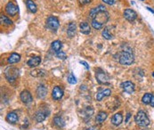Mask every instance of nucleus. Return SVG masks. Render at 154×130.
I'll list each match as a JSON object with an SVG mask.
<instances>
[{
  "mask_svg": "<svg viewBox=\"0 0 154 130\" xmlns=\"http://www.w3.org/2000/svg\"><path fill=\"white\" fill-rule=\"evenodd\" d=\"M118 59L120 64L122 65H131L135 62V56L132 53V51L130 49H125L119 53H118Z\"/></svg>",
  "mask_w": 154,
  "mask_h": 130,
  "instance_id": "f257e3e1",
  "label": "nucleus"
},
{
  "mask_svg": "<svg viewBox=\"0 0 154 130\" xmlns=\"http://www.w3.org/2000/svg\"><path fill=\"white\" fill-rule=\"evenodd\" d=\"M135 121L139 126H147L150 125V119L143 111H139L135 117Z\"/></svg>",
  "mask_w": 154,
  "mask_h": 130,
  "instance_id": "f03ea898",
  "label": "nucleus"
},
{
  "mask_svg": "<svg viewBox=\"0 0 154 130\" xmlns=\"http://www.w3.org/2000/svg\"><path fill=\"white\" fill-rule=\"evenodd\" d=\"M46 27L53 32H56L60 27V21L55 16H49L46 19Z\"/></svg>",
  "mask_w": 154,
  "mask_h": 130,
  "instance_id": "7ed1b4c3",
  "label": "nucleus"
},
{
  "mask_svg": "<svg viewBox=\"0 0 154 130\" xmlns=\"http://www.w3.org/2000/svg\"><path fill=\"white\" fill-rule=\"evenodd\" d=\"M18 76H19V70L14 67H8L5 71V77L9 82L15 81Z\"/></svg>",
  "mask_w": 154,
  "mask_h": 130,
  "instance_id": "20e7f679",
  "label": "nucleus"
},
{
  "mask_svg": "<svg viewBox=\"0 0 154 130\" xmlns=\"http://www.w3.org/2000/svg\"><path fill=\"white\" fill-rule=\"evenodd\" d=\"M109 18H110V15L107 11H101L98 13L93 20L99 22L101 25H104L109 21Z\"/></svg>",
  "mask_w": 154,
  "mask_h": 130,
  "instance_id": "39448f33",
  "label": "nucleus"
},
{
  "mask_svg": "<svg viewBox=\"0 0 154 130\" xmlns=\"http://www.w3.org/2000/svg\"><path fill=\"white\" fill-rule=\"evenodd\" d=\"M95 76H96V80L100 84H107L108 81L110 80L109 76L101 70H97V71L95 72Z\"/></svg>",
  "mask_w": 154,
  "mask_h": 130,
  "instance_id": "423d86ee",
  "label": "nucleus"
},
{
  "mask_svg": "<svg viewBox=\"0 0 154 130\" xmlns=\"http://www.w3.org/2000/svg\"><path fill=\"white\" fill-rule=\"evenodd\" d=\"M6 12L9 16H15L19 12V7L14 3L10 1L6 6Z\"/></svg>",
  "mask_w": 154,
  "mask_h": 130,
  "instance_id": "0eeeda50",
  "label": "nucleus"
},
{
  "mask_svg": "<svg viewBox=\"0 0 154 130\" xmlns=\"http://www.w3.org/2000/svg\"><path fill=\"white\" fill-rule=\"evenodd\" d=\"M21 100L23 103L25 104H29V103H31L33 102V97L31 95V94L27 91V90H23L21 93Z\"/></svg>",
  "mask_w": 154,
  "mask_h": 130,
  "instance_id": "6e6552de",
  "label": "nucleus"
},
{
  "mask_svg": "<svg viewBox=\"0 0 154 130\" xmlns=\"http://www.w3.org/2000/svg\"><path fill=\"white\" fill-rule=\"evenodd\" d=\"M124 18L126 20V21H130V22H132V21H134L135 20H136V18H137V13H136V11H134L133 9H126L125 11H124Z\"/></svg>",
  "mask_w": 154,
  "mask_h": 130,
  "instance_id": "1a4fd4ad",
  "label": "nucleus"
},
{
  "mask_svg": "<svg viewBox=\"0 0 154 130\" xmlns=\"http://www.w3.org/2000/svg\"><path fill=\"white\" fill-rule=\"evenodd\" d=\"M120 86H121L122 89H123L126 93L129 94H134L135 88H136V87H135V84H134L133 82H131V81H125V82H123Z\"/></svg>",
  "mask_w": 154,
  "mask_h": 130,
  "instance_id": "9d476101",
  "label": "nucleus"
},
{
  "mask_svg": "<svg viewBox=\"0 0 154 130\" xmlns=\"http://www.w3.org/2000/svg\"><path fill=\"white\" fill-rule=\"evenodd\" d=\"M63 96V90L60 87H55L53 91H52V98L54 100H61Z\"/></svg>",
  "mask_w": 154,
  "mask_h": 130,
  "instance_id": "9b49d317",
  "label": "nucleus"
},
{
  "mask_svg": "<svg viewBox=\"0 0 154 130\" xmlns=\"http://www.w3.org/2000/svg\"><path fill=\"white\" fill-rule=\"evenodd\" d=\"M101 11H106V7L104 6H102V5H99V6H95V7H94V8H92L90 10V12H89V17L93 20L95 17V15L98 13L101 12Z\"/></svg>",
  "mask_w": 154,
  "mask_h": 130,
  "instance_id": "f8f14e48",
  "label": "nucleus"
},
{
  "mask_svg": "<svg viewBox=\"0 0 154 130\" xmlns=\"http://www.w3.org/2000/svg\"><path fill=\"white\" fill-rule=\"evenodd\" d=\"M36 93H37L38 98L43 99V98H45V97L46 96V94H47V88H46V87H45L44 85H39V86L38 87V88H37Z\"/></svg>",
  "mask_w": 154,
  "mask_h": 130,
  "instance_id": "ddd939ff",
  "label": "nucleus"
},
{
  "mask_svg": "<svg viewBox=\"0 0 154 130\" xmlns=\"http://www.w3.org/2000/svg\"><path fill=\"white\" fill-rule=\"evenodd\" d=\"M76 30H77V25L76 22H70L68 25V29H67V35L70 38H72L75 34H76Z\"/></svg>",
  "mask_w": 154,
  "mask_h": 130,
  "instance_id": "4468645a",
  "label": "nucleus"
},
{
  "mask_svg": "<svg viewBox=\"0 0 154 130\" xmlns=\"http://www.w3.org/2000/svg\"><path fill=\"white\" fill-rule=\"evenodd\" d=\"M111 94V90L107 88V89H104V90H101L96 94V100L97 101H101L104 97L106 96H110Z\"/></svg>",
  "mask_w": 154,
  "mask_h": 130,
  "instance_id": "2eb2a0df",
  "label": "nucleus"
},
{
  "mask_svg": "<svg viewBox=\"0 0 154 130\" xmlns=\"http://www.w3.org/2000/svg\"><path fill=\"white\" fill-rule=\"evenodd\" d=\"M79 29H80V32L85 34V35H88L91 32V26L86 22V21H82L79 24Z\"/></svg>",
  "mask_w": 154,
  "mask_h": 130,
  "instance_id": "dca6fc26",
  "label": "nucleus"
},
{
  "mask_svg": "<svg viewBox=\"0 0 154 130\" xmlns=\"http://www.w3.org/2000/svg\"><path fill=\"white\" fill-rule=\"evenodd\" d=\"M40 63H41L40 56H33L27 62V64L30 67H38L40 64Z\"/></svg>",
  "mask_w": 154,
  "mask_h": 130,
  "instance_id": "f3484780",
  "label": "nucleus"
},
{
  "mask_svg": "<svg viewBox=\"0 0 154 130\" xmlns=\"http://www.w3.org/2000/svg\"><path fill=\"white\" fill-rule=\"evenodd\" d=\"M18 120H19V117L13 112H11L6 115V121L11 123V124H15L18 122Z\"/></svg>",
  "mask_w": 154,
  "mask_h": 130,
  "instance_id": "a211bd4d",
  "label": "nucleus"
},
{
  "mask_svg": "<svg viewBox=\"0 0 154 130\" xmlns=\"http://www.w3.org/2000/svg\"><path fill=\"white\" fill-rule=\"evenodd\" d=\"M21 61V55L16 53H13L7 59V63L9 64H13L16 63H19Z\"/></svg>",
  "mask_w": 154,
  "mask_h": 130,
  "instance_id": "6ab92c4d",
  "label": "nucleus"
},
{
  "mask_svg": "<svg viewBox=\"0 0 154 130\" xmlns=\"http://www.w3.org/2000/svg\"><path fill=\"white\" fill-rule=\"evenodd\" d=\"M123 121V117L121 115V113H116L113 115L112 119H111V123L114 126H119Z\"/></svg>",
  "mask_w": 154,
  "mask_h": 130,
  "instance_id": "aec40b11",
  "label": "nucleus"
},
{
  "mask_svg": "<svg viewBox=\"0 0 154 130\" xmlns=\"http://www.w3.org/2000/svg\"><path fill=\"white\" fill-rule=\"evenodd\" d=\"M107 117H108V114H107L105 112H100L96 115L95 121H96L98 124H101L102 122L106 120Z\"/></svg>",
  "mask_w": 154,
  "mask_h": 130,
  "instance_id": "412c9836",
  "label": "nucleus"
},
{
  "mask_svg": "<svg viewBox=\"0 0 154 130\" xmlns=\"http://www.w3.org/2000/svg\"><path fill=\"white\" fill-rule=\"evenodd\" d=\"M51 47H52L55 53H58L59 51H61L62 47V43L60 40H55L52 42V44H51Z\"/></svg>",
  "mask_w": 154,
  "mask_h": 130,
  "instance_id": "4be33fe9",
  "label": "nucleus"
},
{
  "mask_svg": "<svg viewBox=\"0 0 154 130\" xmlns=\"http://www.w3.org/2000/svg\"><path fill=\"white\" fill-rule=\"evenodd\" d=\"M25 3H26V6H27L28 9H29L31 13H37L38 8H37L36 4L34 3V1H32V0H25Z\"/></svg>",
  "mask_w": 154,
  "mask_h": 130,
  "instance_id": "5701e85b",
  "label": "nucleus"
},
{
  "mask_svg": "<svg viewBox=\"0 0 154 130\" xmlns=\"http://www.w3.org/2000/svg\"><path fill=\"white\" fill-rule=\"evenodd\" d=\"M53 122H54V124H55L56 126H58V127H60V128H62V127H63V126H65V122H64L63 119H62V117H60V116L55 117L54 119H53Z\"/></svg>",
  "mask_w": 154,
  "mask_h": 130,
  "instance_id": "b1692460",
  "label": "nucleus"
},
{
  "mask_svg": "<svg viewBox=\"0 0 154 130\" xmlns=\"http://www.w3.org/2000/svg\"><path fill=\"white\" fill-rule=\"evenodd\" d=\"M101 35H102V37H104V38H105L106 40H111V39L113 38V35L111 33L110 28H109V27H106V28L104 29Z\"/></svg>",
  "mask_w": 154,
  "mask_h": 130,
  "instance_id": "393cba45",
  "label": "nucleus"
},
{
  "mask_svg": "<svg viewBox=\"0 0 154 130\" xmlns=\"http://www.w3.org/2000/svg\"><path fill=\"white\" fill-rule=\"evenodd\" d=\"M46 116H47V115H45V112H41V111H38V112H37L35 113V119H36L38 122H43V121L45 119Z\"/></svg>",
  "mask_w": 154,
  "mask_h": 130,
  "instance_id": "a878e982",
  "label": "nucleus"
},
{
  "mask_svg": "<svg viewBox=\"0 0 154 130\" xmlns=\"http://www.w3.org/2000/svg\"><path fill=\"white\" fill-rule=\"evenodd\" d=\"M0 21H1V23L4 25V26H11L13 24V21L6 15L4 14H1L0 15Z\"/></svg>",
  "mask_w": 154,
  "mask_h": 130,
  "instance_id": "bb28decb",
  "label": "nucleus"
},
{
  "mask_svg": "<svg viewBox=\"0 0 154 130\" xmlns=\"http://www.w3.org/2000/svg\"><path fill=\"white\" fill-rule=\"evenodd\" d=\"M31 76L33 77H44L46 72L44 70H35L33 71H31Z\"/></svg>",
  "mask_w": 154,
  "mask_h": 130,
  "instance_id": "cd10ccee",
  "label": "nucleus"
},
{
  "mask_svg": "<svg viewBox=\"0 0 154 130\" xmlns=\"http://www.w3.org/2000/svg\"><path fill=\"white\" fill-rule=\"evenodd\" d=\"M151 97L152 95L149 93L145 94L143 98H142V101H143V103H144V104H150V100H151Z\"/></svg>",
  "mask_w": 154,
  "mask_h": 130,
  "instance_id": "c85d7f7f",
  "label": "nucleus"
},
{
  "mask_svg": "<svg viewBox=\"0 0 154 130\" xmlns=\"http://www.w3.org/2000/svg\"><path fill=\"white\" fill-rule=\"evenodd\" d=\"M91 25H92V27H93L94 30H96V31L101 30L102 28H104V25L100 24L99 22H97V21H94V20H92Z\"/></svg>",
  "mask_w": 154,
  "mask_h": 130,
  "instance_id": "c756f323",
  "label": "nucleus"
},
{
  "mask_svg": "<svg viewBox=\"0 0 154 130\" xmlns=\"http://www.w3.org/2000/svg\"><path fill=\"white\" fill-rule=\"evenodd\" d=\"M84 117H87V118H90L93 114H94V110L93 108L91 107H87L84 111Z\"/></svg>",
  "mask_w": 154,
  "mask_h": 130,
  "instance_id": "7c9ffc66",
  "label": "nucleus"
},
{
  "mask_svg": "<svg viewBox=\"0 0 154 130\" xmlns=\"http://www.w3.org/2000/svg\"><path fill=\"white\" fill-rule=\"evenodd\" d=\"M68 82L70 83V84H71V85H75V84H77V80H76V77H75V76L71 73V74H70V76L68 77Z\"/></svg>",
  "mask_w": 154,
  "mask_h": 130,
  "instance_id": "2f4dec72",
  "label": "nucleus"
},
{
  "mask_svg": "<svg viewBox=\"0 0 154 130\" xmlns=\"http://www.w3.org/2000/svg\"><path fill=\"white\" fill-rule=\"evenodd\" d=\"M55 55H56V57L61 60H65L67 58V55L62 51H59L58 53H55Z\"/></svg>",
  "mask_w": 154,
  "mask_h": 130,
  "instance_id": "473e14b6",
  "label": "nucleus"
},
{
  "mask_svg": "<svg viewBox=\"0 0 154 130\" xmlns=\"http://www.w3.org/2000/svg\"><path fill=\"white\" fill-rule=\"evenodd\" d=\"M101 1L104 2V4H106V5L112 6V5H114V4H115L116 0H101Z\"/></svg>",
  "mask_w": 154,
  "mask_h": 130,
  "instance_id": "72a5a7b5",
  "label": "nucleus"
},
{
  "mask_svg": "<svg viewBox=\"0 0 154 130\" xmlns=\"http://www.w3.org/2000/svg\"><path fill=\"white\" fill-rule=\"evenodd\" d=\"M79 1L80 5H83V6H85V5H88V4L91 3V0H79Z\"/></svg>",
  "mask_w": 154,
  "mask_h": 130,
  "instance_id": "f704fd0d",
  "label": "nucleus"
},
{
  "mask_svg": "<svg viewBox=\"0 0 154 130\" xmlns=\"http://www.w3.org/2000/svg\"><path fill=\"white\" fill-rule=\"evenodd\" d=\"M79 63H80L81 64H83V65L85 66V68H86L87 70H89V65L87 64V63H86V62H84V61H80Z\"/></svg>",
  "mask_w": 154,
  "mask_h": 130,
  "instance_id": "c9c22d12",
  "label": "nucleus"
},
{
  "mask_svg": "<svg viewBox=\"0 0 154 130\" xmlns=\"http://www.w3.org/2000/svg\"><path fill=\"white\" fill-rule=\"evenodd\" d=\"M150 104L151 107H154V95H152V97H151V100H150Z\"/></svg>",
  "mask_w": 154,
  "mask_h": 130,
  "instance_id": "e433bc0d",
  "label": "nucleus"
},
{
  "mask_svg": "<svg viewBox=\"0 0 154 130\" xmlns=\"http://www.w3.org/2000/svg\"><path fill=\"white\" fill-rule=\"evenodd\" d=\"M130 116H131V114H130V113H127V115H126V122H127V121H128V119H129Z\"/></svg>",
  "mask_w": 154,
  "mask_h": 130,
  "instance_id": "4c0bfd02",
  "label": "nucleus"
},
{
  "mask_svg": "<svg viewBox=\"0 0 154 130\" xmlns=\"http://www.w3.org/2000/svg\"><path fill=\"white\" fill-rule=\"evenodd\" d=\"M146 9H147V10H149L150 12H151L152 13H154V10H152V9H150V7H146Z\"/></svg>",
  "mask_w": 154,
  "mask_h": 130,
  "instance_id": "58836bf2",
  "label": "nucleus"
},
{
  "mask_svg": "<svg viewBox=\"0 0 154 130\" xmlns=\"http://www.w3.org/2000/svg\"><path fill=\"white\" fill-rule=\"evenodd\" d=\"M152 76H153V77H154V73H152Z\"/></svg>",
  "mask_w": 154,
  "mask_h": 130,
  "instance_id": "ea45409f",
  "label": "nucleus"
},
{
  "mask_svg": "<svg viewBox=\"0 0 154 130\" xmlns=\"http://www.w3.org/2000/svg\"><path fill=\"white\" fill-rule=\"evenodd\" d=\"M142 1H144V0H142Z\"/></svg>",
  "mask_w": 154,
  "mask_h": 130,
  "instance_id": "a19ab883",
  "label": "nucleus"
}]
</instances>
